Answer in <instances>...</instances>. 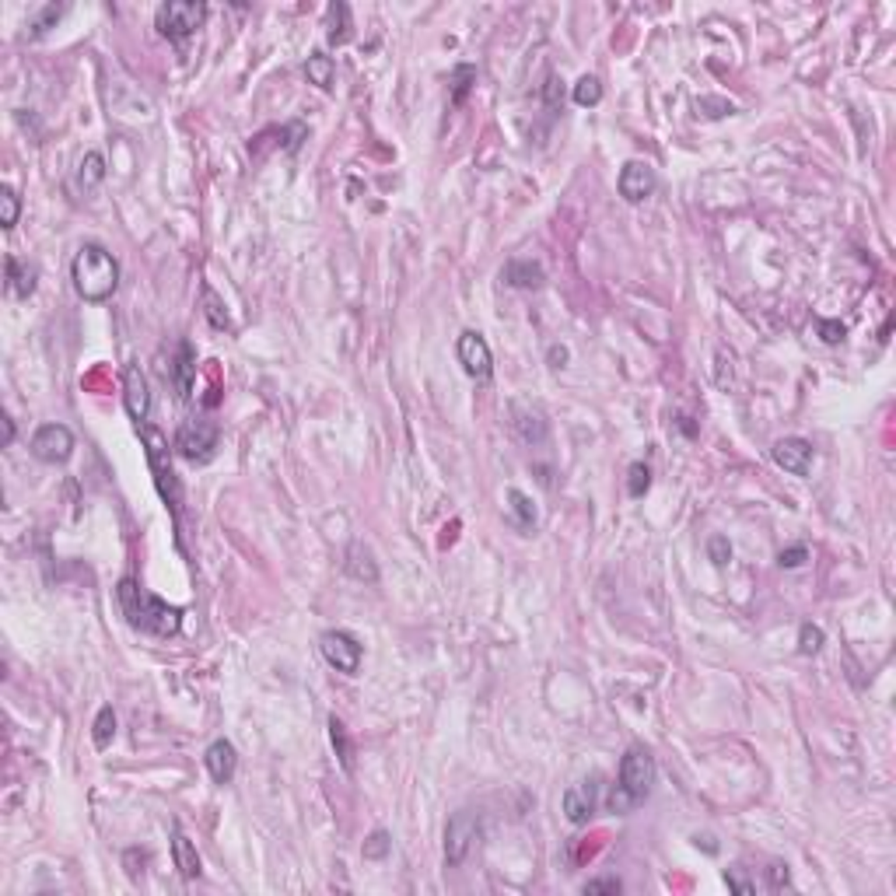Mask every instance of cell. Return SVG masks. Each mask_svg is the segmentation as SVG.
I'll return each mask as SVG.
<instances>
[{"label":"cell","mask_w":896,"mask_h":896,"mask_svg":"<svg viewBox=\"0 0 896 896\" xmlns=\"http://www.w3.org/2000/svg\"><path fill=\"white\" fill-rule=\"evenodd\" d=\"M112 735H116V711L112 708H102L99 715H95V725H91V739H95V746L99 750H106L109 743H112Z\"/></svg>","instance_id":"28"},{"label":"cell","mask_w":896,"mask_h":896,"mask_svg":"<svg viewBox=\"0 0 896 896\" xmlns=\"http://www.w3.org/2000/svg\"><path fill=\"white\" fill-rule=\"evenodd\" d=\"M207 14H211L207 4H196V0H169V4H161V7L154 11V25H158V32L169 39V42L182 46L196 29H204Z\"/></svg>","instance_id":"4"},{"label":"cell","mask_w":896,"mask_h":896,"mask_svg":"<svg viewBox=\"0 0 896 896\" xmlns=\"http://www.w3.org/2000/svg\"><path fill=\"white\" fill-rule=\"evenodd\" d=\"M200 294H204V312H207L211 326H214V329H231V319H228V312H224V301L217 298L214 287H204Z\"/></svg>","instance_id":"29"},{"label":"cell","mask_w":896,"mask_h":896,"mask_svg":"<svg viewBox=\"0 0 896 896\" xmlns=\"http://www.w3.org/2000/svg\"><path fill=\"white\" fill-rule=\"evenodd\" d=\"M193 375H196V361H193V347L182 340L179 344V358L172 361V386L179 399H189L193 396Z\"/></svg>","instance_id":"21"},{"label":"cell","mask_w":896,"mask_h":896,"mask_svg":"<svg viewBox=\"0 0 896 896\" xmlns=\"http://www.w3.org/2000/svg\"><path fill=\"white\" fill-rule=\"evenodd\" d=\"M561 805H564L568 823L585 826L592 816H596V805H599V778H588V781H581V785H571V788L564 791Z\"/></svg>","instance_id":"11"},{"label":"cell","mask_w":896,"mask_h":896,"mask_svg":"<svg viewBox=\"0 0 896 896\" xmlns=\"http://www.w3.org/2000/svg\"><path fill=\"white\" fill-rule=\"evenodd\" d=\"M204 763H207V774L214 778L217 785H231L235 770H239V750L228 743V739H214L204 753Z\"/></svg>","instance_id":"15"},{"label":"cell","mask_w":896,"mask_h":896,"mask_svg":"<svg viewBox=\"0 0 896 896\" xmlns=\"http://www.w3.org/2000/svg\"><path fill=\"white\" fill-rule=\"evenodd\" d=\"M172 861H176V868H179L182 879H196V875H200V855H196V844L182 833L179 826H176V833H172Z\"/></svg>","instance_id":"20"},{"label":"cell","mask_w":896,"mask_h":896,"mask_svg":"<svg viewBox=\"0 0 896 896\" xmlns=\"http://www.w3.org/2000/svg\"><path fill=\"white\" fill-rule=\"evenodd\" d=\"M550 361H553V368H564V361H568V347H550Z\"/></svg>","instance_id":"41"},{"label":"cell","mask_w":896,"mask_h":896,"mask_svg":"<svg viewBox=\"0 0 896 896\" xmlns=\"http://www.w3.org/2000/svg\"><path fill=\"white\" fill-rule=\"evenodd\" d=\"M389 851H393V837H389L386 830H375V833L364 840V858L368 861H382Z\"/></svg>","instance_id":"33"},{"label":"cell","mask_w":896,"mask_h":896,"mask_svg":"<svg viewBox=\"0 0 896 896\" xmlns=\"http://www.w3.org/2000/svg\"><path fill=\"white\" fill-rule=\"evenodd\" d=\"M329 735H333V746H336V756L344 763V770H354V746L347 739V728L340 718H329Z\"/></svg>","instance_id":"27"},{"label":"cell","mask_w":896,"mask_h":896,"mask_svg":"<svg viewBox=\"0 0 896 896\" xmlns=\"http://www.w3.org/2000/svg\"><path fill=\"white\" fill-rule=\"evenodd\" d=\"M823 641H826L823 627L802 623V631H798V651H802V655H816V651L823 648Z\"/></svg>","instance_id":"34"},{"label":"cell","mask_w":896,"mask_h":896,"mask_svg":"<svg viewBox=\"0 0 896 896\" xmlns=\"http://www.w3.org/2000/svg\"><path fill=\"white\" fill-rule=\"evenodd\" d=\"M456 354H459V364H463V371H466L469 378L491 382V375H494V354H491L483 333L466 329V333L459 336V344H456Z\"/></svg>","instance_id":"9"},{"label":"cell","mask_w":896,"mask_h":896,"mask_svg":"<svg viewBox=\"0 0 896 896\" xmlns=\"http://www.w3.org/2000/svg\"><path fill=\"white\" fill-rule=\"evenodd\" d=\"M770 456H774V463L785 469V473H795V476H805L809 466H813V445L805 438H781V441H774Z\"/></svg>","instance_id":"14"},{"label":"cell","mask_w":896,"mask_h":896,"mask_svg":"<svg viewBox=\"0 0 896 896\" xmlns=\"http://www.w3.org/2000/svg\"><path fill=\"white\" fill-rule=\"evenodd\" d=\"M18 214H22V200H18V193L11 186H4L0 189V224L11 231L18 224Z\"/></svg>","instance_id":"31"},{"label":"cell","mask_w":896,"mask_h":896,"mask_svg":"<svg viewBox=\"0 0 896 896\" xmlns=\"http://www.w3.org/2000/svg\"><path fill=\"white\" fill-rule=\"evenodd\" d=\"M319 651H323L326 662L344 676H354L361 669V658H364V648L351 631H326L319 638Z\"/></svg>","instance_id":"8"},{"label":"cell","mask_w":896,"mask_h":896,"mask_svg":"<svg viewBox=\"0 0 896 896\" xmlns=\"http://www.w3.org/2000/svg\"><path fill=\"white\" fill-rule=\"evenodd\" d=\"M725 883L735 890V893H743V896H750V893H756V883H750L746 879V872H743V865H735V868H728L725 872Z\"/></svg>","instance_id":"35"},{"label":"cell","mask_w":896,"mask_h":896,"mask_svg":"<svg viewBox=\"0 0 896 896\" xmlns=\"http://www.w3.org/2000/svg\"><path fill=\"white\" fill-rule=\"evenodd\" d=\"M708 553H711V561H715L718 568H725L732 561V543L725 536H711L708 539Z\"/></svg>","instance_id":"36"},{"label":"cell","mask_w":896,"mask_h":896,"mask_svg":"<svg viewBox=\"0 0 896 896\" xmlns=\"http://www.w3.org/2000/svg\"><path fill=\"white\" fill-rule=\"evenodd\" d=\"M36 284H39L36 266L25 263V259H18V256H7V287H11V294L32 298V294H36Z\"/></svg>","instance_id":"18"},{"label":"cell","mask_w":896,"mask_h":896,"mask_svg":"<svg viewBox=\"0 0 896 896\" xmlns=\"http://www.w3.org/2000/svg\"><path fill=\"white\" fill-rule=\"evenodd\" d=\"M655 182H658L655 179V169L648 161H627L616 186H620V196L627 204H641V200H648L655 193Z\"/></svg>","instance_id":"13"},{"label":"cell","mask_w":896,"mask_h":896,"mask_svg":"<svg viewBox=\"0 0 896 896\" xmlns=\"http://www.w3.org/2000/svg\"><path fill=\"white\" fill-rule=\"evenodd\" d=\"M71 281L77 298L99 305V301L112 298L116 287H119V263H116V256L106 246L84 242L71 263Z\"/></svg>","instance_id":"2"},{"label":"cell","mask_w":896,"mask_h":896,"mask_svg":"<svg viewBox=\"0 0 896 896\" xmlns=\"http://www.w3.org/2000/svg\"><path fill=\"white\" fill-rule=\"evenodd\" d=\"M476 837H480V813L459 809L445 826V861L452 868L463 865L469 858V851H473V844H476Z\"/></svg>","instance_id":"7"},{"label":"cell","mask_w":896,"mask_h":896,"mask_svg":"<svg viewBox=\"0 0 896 896\" xmlns=\"http://www.w3.org/2000/svg\"><path fill=\"white\" fill-rule=\"evenodd\" d=\"M620 890H623V886H620V879H613V875L610 879H588V883L581 886V893H592V896L596 893H620Z\"/></svg>","instance_id":"38"},{"label":"cell","mask_w":896,"mask_h":896,"mask_svg":"<svg viewBox=\"0 0 896 896\" xmlns=\"http://www.w3.org/2000/svg\"><path fill=\"white\" fill-rule=\"evenodd\" d=\"M767 872H770V886H774V890H781V886H788V879H791V875H788V865H781V861H774V865H770V868H767Z\"/></svg>","instance_id":"40"},{"label":"cell","mask_w":896,"mask_h":896,"mask_svg":"<svg viewBox=\"0 0 896 896\" xmlns=\"http://www.w3.org/2000/svg\"><path fill=\"white\" fill-rule=\"evenodd\" d=\"M511 413H515V431H518V438H522L526 445H539V441L546 438V421H543V413H539L536 406L515 403Z\"/></svg>","instance_id":"17"},{"label":"cell","mask_w":896,"mask_h":896,"mask_svg":"<svg viewBox=\"0 0 896 896\" xmlns=\"http://www.w3.org/2000/svg\"><path fill=\"white\" fill-rule=\"evenodd\" d=\"M217 438H221L217 421H211V417H189L176 431V448H179L182 459H189V463H207L214 456Z\"/></svg>","instance_id":"6"},{"label":"cell","mask_w":896,"mask_h":896,"mask_svg":"<svg viewBox=\"0 0 896 896\" xmlns=\"http://www.w3.org/2000/svg\"><path fill=\"white\" fill-rule=\"evenodd\" d=\"M305 74H309V81H312L316 88L329 91L333 81H336V64H333V57H326V53H312L309 64H305Z\"/></svg>","instance_id":"24"},{"label":"cell","mask_w":896,"mask_h":896,"mask_svg":"<svg viewBox=\"0 0 896 896\" xmlns=\"http://www.w3.org/2000/svg\"><path fill=\"white\" fill-rule=\"evenodd\" d=\"M116 599H119V610H123L126 623H130L134 631L154 634V638H172V634H179V627H182L179 606H169L165 599L151 596V592L141 588L134 578H123V581L116 585Z\"/></svg>","instance_id":"1"},{"label":"cell","mask_w":896,"mask_h":896,"mask_svg":"<svg viewBox=\"0 0 896 896\" xmlns=\"http://www.w3.org/2000/svg\"><path fill=\"white\" fill-rule=\"evenodd\" d=\"M571 99L578 102V106H599L603 102V81L596 77V74H585V77H578L574 81V91H571Z\"/></svg>","instance_id":"25"},{"label":"cell","mask_w":896,"mask_h":896,"mask_svg":"<svg viewBox=\"0 0 896 896\" xmlns=\"http://www.w3.org/2000/svg\"><path fill=\"white\" fill-rule=\"evenodd\" d=\"M344 568H347L351 578H358V581H378L375 557H371V550H368L364 543H351V546H347V561H344Z\"/></svg>","instance_id":"22"},{"label":"cell","mask_w":896,"mask_h":896,"mask_svg":"<svg viewBox=\"0 0 896 896\" xmlns=\"http://www.w3.org/2000/svg\"><path fill=\"white\" fill-rule=\"evenodd\" d=\"M141 438L147 445V463H151V473H154V483H158V494L172 508H179L182 501V487L176 480V469H172V456H169V441L165 434L151 424H141Z\"/></svg>","instance_id":"5"},{"label":"cell","mask_w":896,"mask_h":896,"mask_svg":"<svg viewBox=\"0 0 896 896\" xmlns=\"http://www.w3.org/2000/svg\"><path fill=\"white\" fill-rule=\"evenodd\" d=\"M64 18V7L60 4H46V7H39L36 14H32V22H29V39H39L46 36L49 29H57V22Z\"/></svg>","instance_id":"26"},{"label":"cell","mask_w":896,"mask_h":896,"mask_svg":"<svg viewBox=\"0 0 896 896\" xmlns=\"http://www.w3.org/2000/svg\"><path fill=\"white\" fill-rule=\"evenodd\" d=\"M32 456H36L39 463H49V466H57V463H67L74 452V434L71 428H64V424H42V428L32 434Z\"/></svg>","instance_id":"10"},{"label":"cell","mask_w":896,"mask_h":896,"mask_svg":"<svg viewBox=\"0 0 896 896\" xmlns=\"http://www.w3.org/2000/svg\"><path fill=\"white\" fill-rule=\"evenodd\" d=\"M123 403H126V413L137 421V428L147 424V413H151V389H147V378H144L141 364H126V371H123Z\"/></svg>","instance_id":"12"},{"label":"cell","mask_w":896,"mask_h":896,"mask_svg":"<svg viewBox=\"0 0 896 896\" xmlns=\"http://www.w3.org/2000/svg\"><path fill=\"white\" fill-rule=\"evenodd\" d=\"M805 561H809V550H805V546H791V550H781V553H778V564H781V568H802Z\"/></svg>","instance_id":"37"},{"label":"cell","mask_w":896,"mask_h":896,"mask_svg":"<svg viewBox=\"0 0 896 896\" xmlns=\"http://www.w3.org/2000/svg\"><path fill=\"white\" fill-rule=\"evenodd\" d=\"M648 487H651V469L645 463H634V466L627 469V494L631 498H645Z\"/></svg>","instance_id":"32"},{"label":"cell","mask_w":896,"mask_h":896,"mask_svg":"<svg viewBox=\"0 0 896 896\" xmlns=\"http://www.w3.org/2000/svg\"><path fill=\"white\" fill-rule=\"evenodd\" d=\"M501 281L508 287L539 291V287L546 284V274H543V266H539V263H533V259H511V263H504Z\"/></svg>","instance_id":"16"},{"label":"cell","mask_w":896,"mask_h":896,"mask_svg":"<svg viewBox=\"0 0 896 896\" xmlns=\"http://www.w3.org/2000/svg\"><path fill=\"white\" fill-rule=\"evenodd\" d=\"M504 498H508V526H515L518 533H533L536 529V504H533V498H526L515 487Z\"/></svg>","instance_id":"19"},{"label":"cell","mask_w":896,"mask_h":896,"mask_svg":"<svg viewBox=\"0 0 896 896\" xmlns=\"http://www.w3.org/2000/svg\"><path fill=\"white\" fill-rule=\"evenodd\" d=\"M820 336L826 344H840L848 336V326L844 323H830V319H820Z\"/></svg>","instance_id":"39"},{"label":"cell","mask_w":896,"mask_h":896,"mask_svg":"<svg viewBox=\"0 0 896 896\" xmlns=\"http://www.w3.org/2000/svg\"><path fill=\"white\" fill-rule=\"evenodd\" d=\"M11 441H14V421L4 417V445H11Z\"/></svg>","instance_id":"42"},{"label":"cell","mask_w":896,"mask_h":896,"mask_svg":"<svg viewBox=\"0 0 896 896\" xmlns=\"http://www.w3.org/2000/svg\"><path fill=\"white\" fill-rule=\"evenodd\" d=\"M106 179V158L99 154V151H88L81 161H77V186L84 189V193H91V189H99Z\"/></svg>","instance_id":"23"},{"label":"cell","mask_w":896,"mask_h":896,"mask_svg":"<svg viewBox=\"0 0 896 896\" xmlns=\"http://www.w3.org/2000/svg\"><path fill=\"white\" fill-rule=\"evenodd\" d=\"M473 84H476V67H473V64H459V67L452 71V102H456V106L466 99Z\"/></svg>","instance_id":"30"},{"label":"cell","mask_w":896,"mask_h":896,"mask_svg":"<svg viewBox=\"0 0 896 896\" xmlns=\"http://www.w3.org/2000/svg\"><path fill=\"white\" fill-rule=\"evenodd\" d=\"M651 785H655V760H651V753H648L645 746H631L623 753V760H620L616 788L606 798L610 813H631V809H638L648 798Z\"/></svg>","instance_id":"3"}]
</instances>
